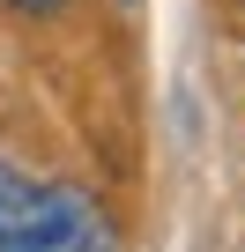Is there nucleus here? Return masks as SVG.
I'll use <instances>...</instances> for the list:
<instances>
[{"label":"nucleus","mask_w":245,"mask_h":252,"mask_svg":"<svg viewBox=\"0 0 245 252\" xmlns=\"http://www.w3.org/2000/svg\"><path fill=\"white\" fill-rule=\"evenodd\" d=\"M0 252H111V222L89 193L0 163Z\"/></svg>","instance_id":"obj_1"},{"label":"nucleus","mask_w":245,"mask_h":252,"mask_svg":"<svg viewBox=\"0 0 245 252\" xmlns=\"http://www.w3.org/2000/svg\"><path fill=\"white\" fill-rule=\"evenodd\" d=\"M8 8H37L45 15V8H67V0H8Z\"/></svg>","instance_id":"obj_2"}]
</instances>
